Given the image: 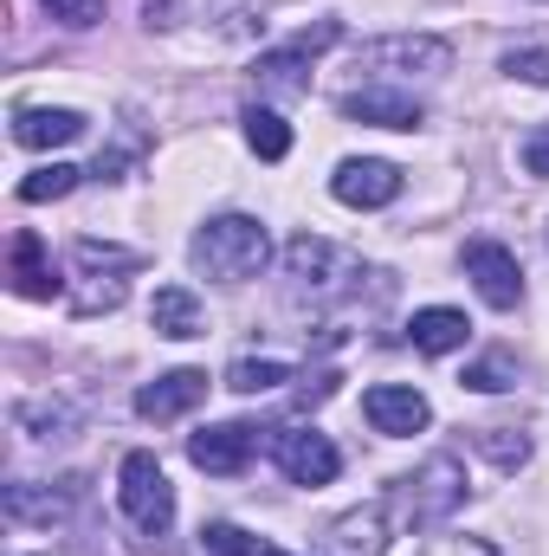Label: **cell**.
Here are the masks:
<instances>
[{"label": "cell", "instance_id": "6da1fadb", "mask_svg": "<svg viewBox=\"0 0 549 556\" xmlns=\"http://www.w3.org/2000/svg\"><path fill=\"white\" fill-rule=\"evenodd\" d=\"M188 260L201 278H220V285H240L272 260V233L253 220V214H214L194 240H188Z\"/></svg>", "mask_w": 549, "mask_h": 556}, {"label": "cell", "instance_id": "7a4b0ae2", "mask_svg": "<svg viewBox=\"0 0 549 556\" xmlns=\"http://www.w3.org/2000/svg\"><path fill=\"white\" fill-rule=\"evenodd\" d=\"M137 253L130 247H111V240H78L72 247V311L78 317H104V311H117L124 298H130V278H137Z\"/></svg>", "mask_w": 549, "mask_h": 556}, {"label": "cell", "instance_id": "3957f363", "mask_svg": "<svg viewBox=\"0 0 549 556\" xmlns=\"http://www.w3.org/2000/svg\"><path fill=\"white\" fill-rule=\"evenodd\" d=\"M356 278H369L356 260H343L330 240H317V233H297L291 247H284V291H291V304H336V298H362V285Z\"/></svg>", "mask_w": 549, "mask_h": 556}, {"label": "cell", "instance_id": "277c9868", "mask_svg": "<svg viewBox=\"0 0 549 556\" xmlns=\"http://www.w3.org/2000/svg\"><path fill=\"white\" fill-rule=\"evenodd\" d=\"M117 505H124V518L137 525L142 538H168V525H175V485H168V472H162L155 453H124V466H117Z\"/></svg>", "mask_w": 549, "mask_h": 556}, {"label": "cell", "instance_id": "5b68a950", "mask_svg": "<svg viewBox=\"0 0 549 556\" xmlns=\"http://www.w3.org/2000/svg\"><path fill=\"white\" fill-rule=\"evenodd\" d=\"M356 72H369V78H439V72H452V46L439 33H382V39L356 46Z\"/></svg>", "mask_w": 549, "mask_h": 556}, {"label": "cell", "instance_id": "8992f818", "mask_svg": "<svg viewBox=\"0 0 549 556\" xmlns=\"http://www.w3.org/2000/svg\"><path fill=\"white\" fill-rule=\"evenodd\" d=\"M395 505H401V518H408L413 531L446 525V518L465 505V466H459L452 453H433L413 479H401V485H395Z\"/></svg>", "mask_w": 549, "mask_h": 556}, {"label": "cell", "instance_id": "52a82bcc", "mask_svg": "<svg viewBox=\"0 0 549 556\" xmlns=\"http://www.w3.org/2000/svg\"><path fill=\"white\" fill-rule=\"evenodd\" d=\"M272 459L284 466L291 485H330L343 472V453L330 446V433L317 427H278L272 433Z\"/></svg>", "mask_w": 549, "mask_h": 556}, {"label": "cell", "instance_id": "ba28073f", "mask_svg": "<svg viewBox=\"0 0 549 556\" xmlns=\"http://www.w3.org/2000/svg\"><path fill=\"white\" fill-rule=\"evenodd\" d=\"M465 278L478 285V298L491 311H518L524 304V273H518V253L498 247V240H472L465 247Z\"/></svg>", "mask_w": 549, "mask_h": 556}, {"label": "cell", "instance_id": "9c48e42d", "mask_svg": "<svg viewBox=\"0 0 549 556\" xmlns=\"http://www.w3.org/2000/svg\"><path fill=\"white\" fill-rule=\"evenodd\" d=\"M330 194L343 201V207H388L395 194H401V168L395 162H382V155H349V162H336V175H330Z\"/></svg>", "mask_w": 549, "mask_h": 556}, {"label": "cell", "instance_id": "30bf717a", "mask_svg": "<svg viewBox=\"0 0 549 556\" xmlns=\"http://www.w3.org/2000/svg\"><path fill=\"white\" fill-rule=\"evenodd\" d=\"M343 117L349 124H375V130H420L426 111L413 91H395V85H362V91H343Z\"/></svg>", "mask_w": 549, "mask_h": 556}, {"label": "cell", "instance_id": "8fae6325", "mask_svg": "<svg viewBox=\"0 0 549 556\" xmlns=\"http://www.w3.org/2000/svg\"><path fill=\"white\" fill-rule=\"evenodd\" d=\"M362 415L375 420V433L408 440V433H420V427L433 420V408H426V395L408 389V382H375V389L362 395Z\"/></svg>", "mask_w": 549, "mask_h": 556}, {"label": "cell", "instance_id": "7c38bea8", "mask_svg": "<svg viewBox=\"0 0 549 556\" xmlns=\"http://www.w3.org/2000/svg\"><path fill=\"white\" fill-rule=\"evenodd\" d=\"M253 446H259V427H246V420H220V427H201L194 440H188V459L201 466V472H240L246 459H253Z\"/></svg>", "mask_w": 549, "mask_h": 556}, {"label": "cell", "instance_id": "4fadbf2b", "mask_svg": "<svg viewBox=\"0 0 549 556\" xmlns=\"http://www.w3.org/2000/svg\"><path fill=\"white\" fill-rule=\"evenodd\" d=\"M201 402H207V369H168V376H155L137 395V415L142 420H181L188 408H201Z\"/></svg>", "mask_w": 549, "mask_h": 556}, {"label": "cell", "instance_id": "5bb4252c", "mask_svg": "<svg viewBox=\"0 0 549 556\" xmlns=\"http://www.w3.org/2000/svg\"><path fill=\"white\" fill-rule=\"evenodd\" d=\"M382 551H388V511L382 505H356V511H343L323 531L317 556H382Z\"/></svg>", "mask_w": 549, "mask_h": 556}, {"label": "cell", "instance_id": "9a60e30c", "mask_svg": "<svg viewBox=\"0 0 549 556\" xmlns=\"http://www.w3.org/2000/svg\"><path fill=\"white\" fill-rule=\"evenodd\" d=\"M85 137V117L78 111H46V104H20L13 111V142L20 149H65V142Z\"/></svg>", "mask_w": 549, "mask_h": 556}, {"label": "cell", "instance_id": "2e32d148", "mask_svg": "<svg viewBox=\"0 0 549 556\" xmlns=\"http://www.w3.org/2000/svg\"><path fill=\"white\" fill-rule=\"evenodd\" d=\"M408 337H413V350H420V356H452V350H465L472 324H465V311H452V304H433V311H413Z\"/></svg>", "mask_w": 549, "mask_h": 556}, {"label": "cell", "instance_id": "e0dca14e", "mask_svg": "<svg viewBox=\"0 0 549 556\" xmlns=\"http://www.w3.org/2000/svg\"><path fill=\"white\" fill-rule=\"evenodd\" d=\"M149 324H155L162 337H175V343L207 337V317H201V304H194V291H188V285H162V291H155V304H149Z\"/></svg>", "mask_w": 549, "mask_h": 556}, {"label": "cell", "instance_id": "ac0fdd59", "mask_svg": "<svg viewBox=\"0 0 549 556\" xmlns=\"http://www.w3.org/2000/svg\"><path fill=\"white\" fill-rule=\"evenodd\" d=\"M65 278L52 273V260H46V240L39 233H20L13 240V291L20 298H52Z\"/></svg>", "mask_w": 549, "mask_h": 556}, {"label": "cell", "instance_id": "d6986e66", "mask_svg": "<svg viewBox=\"0 0 549 556\" xmlns=\"http://www.w3.org/2000/svg\"><path fill=\"white\" fill-rule=\"evenodd\" d=\"M310 59H317V52H304V46L291 39V46H278V52H259V65H253V72H259V85H266V91L297 98V91H310V78H304V65H310Z\"/></svg>", "mask_w": 549, "mask_h": 556}, {"label": "cell", "instance_id": "ffe728a7", "mask_svg": "<svg viewBox=\"0 0 549 556\" xmlns=\"http://www.w3.org/2000/svg\"><path fill=\"white\" fill-rule=\"evenodd\" d=\"M13 420L33 433V440H72V427H78V408L65 402V395H33V402H20Z\"/></svg>", "mask_w": 549, "mask_h": 556}, {"label": "cell", "instance_id": "44dd1931", "mask_svg": "<svg viewBox=\"0 0 549 556\" xmlns=\"http://www.w3.org/2000/svg\"><path fill=\"white\" fill-rule=\"evenodd\" d=\"M72 511V492H39V485H7V518L13 525H59Z\"/></svg>", "mask_w": 549, "mask_h": 556}, {"label": "cell", "instance_id": "7402d4cb", "mask_svg": "<svg viewBox=\"0 0 549 556\" xmlns=\"http://www.w3.org/2000/svg\"><path fill=\"white\" fill-rule=\"evenodd\" d=\"M240 124H246V142H253V155H259V162H284V155H291V124H284L278 111L253 104Z\"/></svg>", "mask_w": 549, "mask_h": 556}, {"label": "cell", "instance_id": "603a6c76", "mask_svg": "<svg viewBox=\"0 0 549 556\" xmlns=\"http://www.w3.org/2000/svg\"><path fill=\"white\" fill-rule=\"evenodd\" d=\"M278 382H291V363H278V356H240V363L227 369V389H233V395H266Z\"/></svg>", "mask_w": 549, "mask_h": 556}, {"label": "cell", "instance_id": "cb8c5ba5", "mask_svg": "<svg viewBox=\"0 0 549 556\" xmlns=\"http://www.w3.org/2000/svg\"><path fill=\"white\" fill-rule=\"evenodd\" d=\"M78 175H85V168H72V162H46V168H33V175L20 181V201H26V207H39V201H65V194L78 188Z\"/></svg>", "mask_w": 549, "mask_h": 556}, {"label": "cell", "instance_id": "d4e9b609", "mask_svg": "<svg viewBox=\"0 0 549 556\" xmlns=\"http://www.w3.org/2000/svg\"><path fill=\"white\" fill-rule=\"evenodd\" d=\"M478 453H491L505 472H518V466L531 459V440H524V433H511V427H485V433H478Z\"/></svg>", "mask_w": 549, "mask_h": 556}, {"label": "cell", "instance_id": "484cf974", "mask_svg": "<svg viewBox=\"0 0 549 556\" xmlns=\"http://www.w3.org/2000/svg\"><path fill=\"white\" fill-rule=\"evenodd\" d=\"M511 382H518V376H511V363H505V356H485V363H472V369H465V389H478V395H505Z\"/></svg>", "mask_w": 549, "mask_h": 556}, {"label": "cell", "instance_id": "4316f807", "mask_svg": "<svg viewBox=\"0 0 549 556\" xmlns=\"http://www.w3.org/2000/svg\"><path fill=\"white\" fill-rule=\"evenodd\" d=\"M505 78H524V85H549V46H524V52H505Z\"/></svg>", "mask_w": 549, "mask_h": 556}, {"label": "cell", "instance_id": "83f0119b", "mask_svg": "<svg viewBox=\"0 0 549 556\" xmlns=\"http://www.w3.org/2000/svg\"><path fill=\"white\" fill-rule=\"evenodd\" d=\"M201 544H207V556H253L259 551V538H246L240 525H207Z\"/></svg>", "mask_w": 549, "mask_h": 556}, {"label": "cell", "instance_id": "f1b7e54d", "mask_svg": "<svg viewBox=\"0 0 549 556\" xmlns=\"http://www.w3.org/2000/svg\"><path fill=\"white\" fill-rule=\"evenodd\" d=\"M59 26H98L104 20V0H39Z\"/></svg>", "mask_w": 549, "mask_h": 556}, {"label": "cell", "instance_id": "f546056e", "mask_svg": "<svg viewBox=\"0 0 549 556\" xmlns=\"http://www.w3.org/2000/svg\"><path fill=\"white\" fill-rule=\"evenodd\" d=\"M420 556H498L485 538H433Z\"/></svg>", "mask_w": 549, "mask_h": 556}, {"label": "cell", "instance_id": "4dcf8cb0", "mask_svg": "<svg viewBox=\"0 0 549 556\" xmlns=\"http://www.w3.org/2000/svg\"><path fill=\"white\" fill-rule=\"evenodd\" d=\"M524 168H531L537 181H549V130H537V137L524 142Z\"/></svg>", "mask_w": 549, "mask_h": 556}, {"label": "cell", "instance_id": "1f68e13d", "mask_svg": "<svg viewBox=\"0 0 549 556\" xmlns=\"http://www.w3.org/2000/svg\"><path fill=\"white\" fill-rule=\"evenodd\" d=\"M253 556H284V551H272V544H259V551H253Z\"/></svg>", "mask_w": 549, "mask_h": 556}, {"label": "cell", "instance_id": "d6a6232c", "mask_svg": "<svg viewBox=\"0 0 549 556\" xmlns=\"http://www.w3.org/2000/svg\"><path fill=\"white\" fill-rule=\"evenodd\" d=\"M544 7H549V0H544Z\"/></svg>", "mask_w": 549, "mask_h": 556}]
</instances>
